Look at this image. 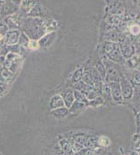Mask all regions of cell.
Listing matches in <instances>:
<instances>
[{"mask_svg":"<svg viewBox=\"0 0 140 155\" xmlns=\"http://www.w3.org/2000/svg\"><path fill=\"white\" fill-rule=\"evenodd\" d=\"M31 24H26V26L24 28V31H25V34L29 36L31 38H32L33 40L34 39H40L44 35V31L42 29L41 26V24L40 23H37V19H33V20H31Z\"/></svg>","mask_w":140,"mask_h":155,"instance_id":"obj_1","label":"cell"},{"mask_svg":"<svg viewBox=\"0 0 140 155\" xmlns=\"http://www.w3.org/2000/svg\"><path fill=\"white\" fill-rule=\"evenodd\" d=\"M120 87H121L122 96L124 99H130L132 96V87L131 83L127 79L125 78L121 79Z\"/></svg>","mask_w":140,"mask_h":155,"instance_id":"obj_2","label":"cell"},{"mask_svg":"<svg viewBox=\"0 0 140 155\" xmlns=\"http://www.w3.org/2000/svg\"><path fill=\"white\" fill-rule=\"evenodd\" d=\"M105 64H106V78L109 81L111 82H119V71L118 70L112 65V64H110L107 62H105Z\"/></svg>","mask_w":140,"mask_h":155,"instance_id":"obj_3","label":"cell"},{"mask_svg":"<svg viewBox=\"0 0 140 155\" xmlns=\"http://www.w3.org/2000/svg\"><path fill=\"white\" fill-rule=\"evenodd\" d=\"M20 34H21V32L18 30H12V31H8L5 35V44L7 45H16L18 42Z\"/></svg>","mask_w":140,"mask_h":155,"instance_id":"obj_4","label":"cell"},{"mask_svg":"<svg viewBox=\"0 0 140 155\" xmlns=\"http://www.w3.org/2000/svg\"><path fill=\"white\" fill-rule=\"evenodd\" d=\"M110 89H111V93L113 99L116 101H121L123 99L122 96V92H121V87L119 82H111L110 83Z\"/></svg>","mask_w":140,"mask_h":155,"instance_id":"obj_5","label":"cell"},{"mask_svg":"<svg viewBox=\"0 0 140 155\" xmlns=\"http://www.w3.org/2000/svg\"><path fill=\"white\" fill-rule=\"evenodd\" d=\"M62 98L63 99V103H64V106L67 107L68 109L70 108V106L73 104V102L75 101L74 99V94H73V90L72 89H66L65 91H63L61 94Z\"/></svg>","mask_w":140,"mask_h":155,"instance_id":"obj_6","label":"cell"},{"mask_svg":"<svg viewBox=\"0 0 140 155\" xmlns=\"http://www.w3.org/2000/svg\"><path fill=\"white\" fill-rule=\"evenodd\" d=\"M55 38H56V32L55 31H52V32H50L46 35H44L38 40V45L41 47H48L53 43Z\"/></svg>","mask_w":140,"mask_h":155,"instance_id":"obj_7","label":"cell"},{"mask_svg":"<svg viewBox=\"0 0 140 155\" xmlns=\"http://www.w3.org/2000/svg\"><path fill=\"white\" fill-rule=\"evenodd\" d=\"M64 107V103L62 96L60 94H56L54 95L50 101V108L51 110H55L57 108Z\"/></svg>","mask_w":140,"mask_h":155,"instance_id":"obj_8","label":"cell"},{"mask_svg":"<svg viewBox=\"0 0 140 155\" xmlns=\"http://www.w3.org/2000/svg\"><path fill=\"white\" fill-rule=\"evenodd\" d=\"M86 106H87V105H85L84 103H81V102H78V101L75 100L73 102V104L69 108V113L72 114V115H78L85 110Z\"/></svg>","mask_w":140,"mask_h":155,"instance_id":"obj_9","label":"cell"},{"mask_svg":"<svg viewBox=\"0 0 140 155\" xmlns=\"http://www.w3.org/2000/svg\"><path fill=\"white\" fill-rule=\"evenodd\" d=\"M73 86H74V89L75 90L79 91V92H81L82 93H84L85 96L89 93L90 91H91L92 89H94L93 86L86 85L83 81H79V82H77V83H74Z\"/></svg>","mask_w":140,"mask_h":155,"instance_id":"obj_10","label":"cell"},{"mask_svg":"<svg viewBox=\"0 0 140 155\" xmlns=\"http://www.w3.org/2000/svg\"><path fill=\"white\" fill-rule=\"evenodd\" d=\"M120 51L122 56L126 58H131L134 53V48L133 46L128 45V44H121L120 45Z\"/></svg>","mask_w":140,"mask_h":155,"instance_id":"obj_11","label":"cell"},{"mask_svg":"<svg viewBox=\"0 0 140 155\" xmlns=\"http://www.w3.org/2000/svg\"><path fill=\"white\" fill-rule=\"evenodd\" d=\"M51 115L56 119H63L69 114V109L67 107H61L51 111Z\"/></svg>","mask_w":140,"mask_h":155,"instance_id":"obj_12","label":"cell"},{"mask_svg":"<svg viewBox=\"0 0 140 155\" xmlns=\"http://www.w3.org/2000/svg\"><path fill=\"white\" fill-rule=\"evenodd\" d=\"M108 57L110 58V59H112L113 61H116V62H120L122 60V58H123L120 49L118 45H116V47L114 48L112 52L110 54H108Z\"/></svg>","mask_w":140,"mask_h":155,"instance_id":"obj_13","label":"cell"},{"mask_svg":"<svg viewBox=\"0 0 140 155\" xmlns=\"http://www.w3.org/2000/svg\"><path fill=\"white\" fill-rule=\"evenodd\" d=\"M73 94H74V99L76 101H78V102H81V103H84L85 105L88 104V99L86 98V96L84 95V93H82L79 91H77V90H74L73 91Z\"/></svg>","mask_w":140,"mask_h":155,"instance_id":"obj_14","label":"cell"},{"mask_svg":"<svg viewBox=\"0 0 140 155\" xmlns=\"http://www.w3.org/2000/svg\"><path fill=\"white\" fill-rule=\"evenodd\" d=\"M30 40L28 38V36L26 35L24 32H22L18 39V45L22 48H28Z\"/></svg>","mask_w":140,"mask_h":155,"instance_id":"obj_15","label":"cell"},{"mask_svg":"<svg viewBox=\"0 0 140 155\" xmlns=\"http://www.w3.org/2000/svg\"><path fill=\"white\" fill-rule=\"evenodd\" d=\"M82 81L85 83L86 85H91L93 86V82H92V79H91V71H84L83 72V76H82Z\"/></svg>","mask_w":140,"mask_h":155,"instance_id":"obj_16","label":"cell"},{"mask_svg":"<svg viewBox=\"0 0 140 155\" xmlns=\"http://www.w3.org/2000/svg\"><path fill=\"white\" fill-rule=\"evenodd\" d=\"M104 103H105V100H104V99H103L102 97L98 96V98H96L95 99L89 101V102H88V104H87V106H93V107H98V106H102Z\"/></svg>","mask_w":140,"mask_h":155,"instance_id":"obj_17","label":"cell"},{"mask_svg":"<svg viewBox=\"0 0 140 155\" xmlns=\"http://www.w3.org/2000/svg\"><path fill=\"white\" fill-rule=\"evenodd\" d=\"M59 144H60V147L63 150V153H69L70 151L72 150L71 149V146H70V142L68 140H61L59 142Z\"/></svg>","mask_w":140,"mask_h":155,"instance_id":"obj_18","label":"cell"},{"mask_svg":"<svg viewBox=\"0 0 140 155\" xmlns=\"http://www.w3.org/2000/svg\"><path fill=\"white\" fill-rule=\"evenodd\" d=\"M82 76H83V69L79 68V69H77V70H76L73 72V75H72V81H73L74 83H77V82L81 81Z\"/></svg>","mask_w":140,"mask_h":155,"instance_id":"obj_19","label":"cell"},{"mask_svg":"<svg viewBox=\"0 0 140 155\" xmlns=\"http://www.w3.org/2000/svg\"><path fill=\"white\" fill-rule=\"evenodd\" d=\"M96 70L98 71V72L101 75V77L104 78L106 76V71H105V67L104 65V64L102 62H99L97 64V66H96Z\"/></svg>","mask_w":140,"mask_h":155,"instance_id":"obj_20","label":"cell"},{"mask_svg":"<svg viewBox=\"0 0 140 155\" xmlns=\"http://www.w3.org/2000/svg\"><path fill=\"white\" fill-rule=\"evenodd\" d=\"M6 49L9 50V51H11V53H18L19 51H21L22 47L19 46V45H7Z\"/></svg>","mask_w":140,"mask_h":155,"instance_id":"obj_21","label":"cell"},{"mask_svg":"<svg viewBox=\"0 0 140 155\" xmlns=\"http://www.w3.org/2000/svg\"><path fill=\"white\" fill-rule=\"evenodd\" d=\"M29 14L31 15V16H33V17H38V16H41V14H42L41 8L39 7V6H36V7H34L32 10H31V12Z\"/></svg>","mask_w":140,"mask_h":155,"instance_id":"obj_22","label":"cell"},{"mask_svg":"<svg viewBox=\"0 0 140 155\" xmlns=\"http://www.w3.org/2000/svg\"><path fill=\"white\" fill-rule=\"evenodd\" d=\"M98 93L94 89H92L91 91L89 92V93L86 95V98L88 99V101H91V100H93V99H95L96 98H98Z\"/></svg>","mask_w":140,"mask_h":155,"instance_id":"obj_23","label":"cell"},{"mask_svg":"<svg viewBox=\"0 0 140 155\" xmlns=\"http://www.w3.org/2000/svg\"><path fill=\"white\" fill-rule=\"evenodd\" d=\"M116 45H116V44H113V43H107L105 46V52H106L107 54H110L112 51L114 50V48L116 47Z\"/></svg>","mask_w":140,"mask_h":155,"instance_id":"obj_24","label":"cell"},{"mask_svg":"<svg viewBox=\"0 0 140 155\" xmlns=\"http://www.w3.org/2000/svg\"><path fill=\"white\" fill-rule=\"evenodd\" d=\"M8 32V26L5 23H1L0 24V35H6Z\"/></svg>","mask_w":140,"mask_h":155,"instance_id":"obj_25","label":"cell"},{"mask_svg":"<svg viewBox=\"0 0 140 155\" xmlns=\"http://www.w3.org/2000/svg\"><path fill=\"white\" fill-rule=\"evenodd\" d=\"M38 43L35 41V40H31L30 44H29V48H31V50H37L38 48Z\"/></svg>","mask_w":140,"mask_h":155,"instance_id":"obj_26","label":"cell"},{"mask_svg":"<svg viewBox=\"0 0 140 155\" xmlns=\"http://www.w3.org/2000/svg\"><path fill=\"white\" fill-rule=\"evenodd\" d=\"M134 81L137 84H140V72H138V71H137L134 74Z\"/></svg>","mask_w":140,"mask_h":155,"instance_id":"obj_27","label":"cell"},{"mask_svg":"<svg viewBox=\"0 0 140 155\" xmlns=\"http://www.w3.org/2000/svg\"><path fill=\"white\" fill-rule=\"evenodd\" d=\"M132 32L133 34H138V32L140 31V28L138 25H133L132 27Z\"/></svg>","mask_w":140,"mask_h":155,"instance_id":"obj_28","label":"cell"},{"mask_svg":"<svg viewBox=\"0 0 140 155\" xmlns=\"http://www.w3.org/2000/svg\"><path fill=\"white\" fill-rule=\"evenodd\" d=\"M84 155H97L93 151H91V150H87V151H85V153H84Z\"/></svg>","mask_w":140,"mask_h":155,"instance_id":"obj_29","label":"cell"},{"mask_svg":"<svg viewBox=\"0 0 140 155\" xmlns=\"http://www.w3.org/2000/svg\"><path fill=\"white\" fill-rule=\"evenodd\" d=\"M60 155H67V153H61Z\"/></svg>","mask_w":140,"mask_h":155,"instance_id":"obj_30","label":"cell"},{"mask_svg":"<svg viewBox=\"0 0 140 155\" xmlns=\"http://www.w3.org/2000/svg\"><path fill=\"white\" fill-rule=\"evenodd\" d=\"M0 92H1V87H0Z\"/></svg>","mask_w":140,"mask_h":155,"instance_id":"obj_31","label":"cell"},{"mask_svg":"<svg viewBox=\"0 0 140 155\" xmlns=\"http://www.w3.org/2000/svg\"><path fill=\"white\" fill-rule=\"evenodd\" d=\"M139 49H140V47H139Z\"/></svg>","mask_w":140,"mask_h":155,"instance_id":"obj_32","label":"cell"}]
</instances>
